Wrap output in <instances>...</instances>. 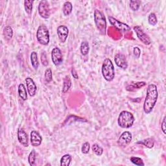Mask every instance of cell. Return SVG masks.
Wrapping results in <instances>:
<instances>
[{
  "instance_id": "d4e9b609",
  "label": "cell",
  "mask_w": 166,
  "mask_h": 166,
  "mask_svg": "<svg viewBox=\"0 0 166 166\" xmlns=\"http://www.w3.org/2000/svg\"><path fill=\"white\" fill-rule=\"evenodd\" d=\"M33 3H34V1H33V0H25V1L24 2L25 10L28 14H30L32 13Z\"/></svg>"
},
{
  "instance_id": "30bf717a",
  "label": "cell",
  "mask_w": 166,
  "mask_h": 166,
  "mask_svg": "<svg viewBox=\"0 0 166 166\" xmlns=\"http://www.w3.org/2000/svg\"><path fill=\"white\" fill-rule=\"evenodd\" d=\"M51 60L56 66L61 65L63 61L62 54L58 47L53 48L51 51Z\"/></svg>"
},
{
  "instance_id": "83f0119b",
  "label": "cell",
  "mask_w": 166,
  "mask_h": 166,
  "mask_svg": "<svg viewBox=\"0 0 166 166\" xmlns=\"http://www.w3.org/2000/svg\"><path fill=\"white\" fill-rule=\"evenodd\" d=\"M36 152L33 150V151H31V152L30 153L29 157H28V161H29V164L31 166H34L35 165V162H36Z\"/></svg>"
},
{
  "instance_id": "7402d4cb",
  "label": "cell",
  "mask_w": 166,
  "mask_h": 166,
  "mask_svg": "<svg viewBox=\"0 0 166 166\" xmlns=\"http://www.w3.org/2000/svg\"><path fill=\"white\" fill-rule=\"evenodd\" d=\"M72 156L70 154H64L61 159V166H69L71 164Z\"/></svg>"
},
{
  "instance_id": "484cf974",
  "label": "cell",
  "mask_w": 166,
  "mask_h": 166,
  "mask_svg": "<svg viewBox=\"0 0 166 166\" xmlns=\"http://www.w3.org/2000/svg\"><path fill=\"white\" fill-rule=\"evenodd\" d=\"M93 152L98 156H101L103 153V149L99 146L98 144L95 143L92 147Z\"/></svg>"
},
{
  "instance_id": "d6a6232c",
  "label": "cell",
  "mask_w": 166,
  "mask_h": 166,
  "mask_svg": "<svg viewBox=\"0 0 166 166\" xmlns=\"http://www.w3.org/2000/svg\"><path fill=\"white\" fill-rule=\"evenodd\" d=\"M41 61L42 64L44 66H47L48 64H49V63H48L47 57L45 52H43L42 53H41Z\"/></svg>"
},
{
  "instance_id": "7a4b0ae2",
  "label": "cell",
  "mask_w": 166,
  "mask_h": 166,
  "mask_svg": "<svg viewBox=\"0 0 166 166\" xmlns=\"http://www.w3.org/2000/svg\"><path fill=\"white\" fill-rule=\"evenodd\" d=\"M135 121V117L132 113L130 112L124 110L119 115L117 124L123 128H129L133 125Z\"/></svg>"
},
{
  "instance_id": "ba28073f",
  "label": "cell",
  "mask_w": 166,
  "mask_h": 166,
  "mask_svg": "<svg viewBox=\"0 0 166 166\" xmlns=\"http://www.w3.org/2000/svg\"><path fill=\"white\" fill-rule=\"evenodd\" d=\"M134 31H135V33L139 39L143 44L145 45H150L151 43V40L149 38V36L143 32L142 29L140 26H135L134 27Z\"/></svg>"
},
{
  "instance_id": "ac0fdd59",
  "label": "cell",
  "mask_w": 166,
  "mask_h": 166,
  "mask_svg": "<svg viewBox=\"0 0 166 166\" xmlns=\"http://www.w3.org/2000/svg\"><path fill=\"white\" fill-rule=\"evenodd\" d=\"M31 62L32 66L35 69H37L39 67V62L38 58V55L35 51H33L31 53Z\"/></svg>"
},
{
  "instance_id": "d6986e66",
  "label": "cell",
  "mask_w": 166,
  "mask_h": 166,
  "mask_svg": "<svg viewBox=\"0 0 166 166\" xmlns=\"http://www.w3.org/2000/svg\"><path fill=\"white\" fill-rule=\"evenodd\" d=\"M72 86V81L69 76H66L64 79L63 82V87H62V93L65 94L66 93L69 89Z\"/></svg>"
},
{
  "instance_id": "3957f363",
  "label": "cell",
  "mask_w": 166,
  "mask_h": 166,
  "mask_svg": "<svg viewBox=\"0 0 166 166\" xmlns=\"http://www.w3.org/2000/svg\"><path fill=\"white\" fill-rule=\"evenodd\" d=\"M102 75L106 81H113L115 77V69L114 64L109 58L105 59L102 65Z\"/></svg>"
},
{
  "instance_id": "9c48e42d",
  "label": "cell",
  "mask_w": 166,
  "mask_h": 166,
  "mask_svg": "<svg viewBox=\"0 0 166 166\" xmlns=\"http://www.w3.org/2000/svg\"><path fill=\"white\" fill-rule=\"evenodd\" d=\"M132 139V134L128 131H125L121 134V135L118 139L117 144L122 147H127L129 144Z\"/></svg>"
},
{
  "instance_id": "f546056e",
  "label": "cell",
  "mask_w": 166,
  "mask_h": 166,
  "mask_svg": "<svg viewBox=\"0 0 166 166\" xmlns=\"http://www.w3.org/2000/svg\"><path fill=\"white\" fill-rule=\"evenodd\" d=\"M148 22L150 25H151L153 26L156 25L158 22L156 14H155L154 13L150 14L148 17Z\"/></svg>"
},
{
  "instance_id": "4fadbf2b",
  "label": "cell",
  "mask_w": 166,
  "mask_h": 166,
  "mask_svg": "<svg viewBox=\"0 0 166 166\" xmlns=\"http://www.w3.org/2000/svg\"><path fill=\"white\" fill-rule=\"evenodd\" d=\"M25 83L27 85V88H28V94L31 97H34L36 94L37 87L34 81L30 77H28L25 79Z\"/></svg>"
},
{
  "instance_id": "ffe728a7",
  "label": "cell",
  "mask_w": 166,
  "mask_h": 166,
  "mask_svg": "<svg viewBox=\"0 0 166 166\" xmlns=\"http://www.w3.org/2000/svg\"><path fill=\"white\" fill-rule=\"evenodd\" d=\"M73 9V5L71 2H66L63 5V13L64 16H68L72 12Z\"/></svg>"
},
{
  "instance_id": "52a82bcc",
  "label": "cell",
  "mask_w": 166,
  "mask_h": 166,
  "mask_svg": "<svg viewBox=\"0 0 166 166\" xmlns=\"http://www.w3.org/2000/svg\"><path fill=\"white\" fill-rule=\"evenodd\" d=\"M109 20L112 25H113L117 30H119L123 33H127L131 31V28L127 24L121 22L112 17H109Z\"/></svg>"
},
{
  "instance_id": "7c38bea8",
  "label": "cell",
  "mask_w": 166,
  "mask_h": 166,
  "mask_svg": "<svg viewBox=\"0 0 166 166\" xmlns=\"http://www.w3.org/2000/svg\"><path fill=\"white\" fill-rule=\"evenodd\" d=\"M69 30L65 25H60L57 28V35L61 42L64 43L68 39Z\"/></svg>"
},
{
  "instance_id": "6da1fadb",
  "label": "cell",
  "mask_w": 166,
  "mask_h": 166,
  "mask_svg": "<svg viewBox=\"0 0 166 166\" xmlns=\"http://www.w3.org/2000/svg\"><path fill=\"white\" fill-rule=\"evenodd\" d=\"M158 98L157 87L154 84H151L147 88V95L143 104V111L146 114H149L153 111Z\"/></svg>"
},
{
  "instance_id": "4316f807",
  "label": "cell",
  "mask_w": 166,
  "mask_h": 166,
  "mask_svg": "<svg viewBox=\"0 0 166 166\" xmlns=\"http://www.w3.org/2000/svg\"><path fill=\"white\" fill-rule=\"evenodd\" d=\"M141 2L138 0H132L130 2V7L133 10V11H137L140 7Z\"/></svg>"
},
{
  "instance_id": "5bb4252c",
  "label": "cell",
  "mask_w": 166,
  "mask_h": 166,
  "mask_svg": "<svg viewBox=\"0 0 166 166\" xmlns=\"http://www.w3.org/2000/svg\"><path fill=\"white\" fill-rule=\"evenodd\" d=\"M18 139L19 142L24 147L29 146V138L22 128H20L18 131Z\"/></svg>"
},
{
  "instance_id": "5b68a950",
  "label": "cell",
  "mask_w": 166,
  "mask_h": 166,
  "mask_svg": "<svg viewBox=\"0 0 166 166\" xmlns=\"http://www.w3.org/2000/svg\"><path fill=\"white\" fill-rule=\"evenodd\" d=\"M36 39L39 44L43 46L48 45L50 42L49 30L44 25H40L37 29Z\"/></svg>"
},
{
  "instance_id": "d590c367",
  "label": "cell",
  "mask_w": 166,
  "mask_h": 166,
  "mask_svg": "<svg viewBox=\"0 0 166 166\" xmlns=\"http://www.w3.org/2000/svg\"><path fill=\"white\" fill-rule=\"evenodd\" d=\"M72 74L73 77L75 78V79H79V76H78V73H77V72L76 71V69H75L74 68H72Z\"/></svg>"
},
{
  "instance_id": "836d02e7",
  "label": "cell",
  "mask_w": 166,
  "mask_h": 166,
  "mask_svg": "<svg viewBox=\"0 0 166 166\" xmlns=\"http://www.w3.org/2000/svg\"><path fill=\"white\" fill-rule=\"evenodd\" d=\"M133 53H134V55H135V57L136 58H138L139 57H140L141 50H140V48L139 47H134V49H133Z\"/></svg>"
},
{
  "instance_id": "1f68e13d",
  "label": "cell",
  "mask_w": 166,
  "mask_h": 166,
  "mask_svg": "<svg viewBox=\"0 0 166 166\" xmlns=\"http://www.w3.org/2000/svg\"><path fill=\"white\" fill-rule=\"evenodd\" d=\"M90 143L88 142H85L82 146V149H81L82 153L85 154H88L90 151Z\"/></svg>"
},
{
  "instance_id": "4dcf8cb0",
  "label": "cell",
  "mask_w": 166,
  "mask_h": 166,
  "mask_svg": "<svg viewBox=\"0 0 166 166\" xmlns=\"http://www.w3.org/2000/svg\"><path fill=\"white\" fill-rule=\"evenodd\" d=\"M44 77H45V80L47 83H50V82H51L52 81L53 75H52L51 69L50 68L47 69L45 71Z\"/></svg>"
},
{
  "instance_id": "44dd1931",
  "label": "cell",
  "mask_w": 166,
  "mask_h": 166,
  "mask_svg": "<svg viewBox=\"0 0 166 166\" xmlns=\"http://www.w3.org/2000/svg\"><path fill=\"white\" fill-rule=\"evenodd\" d=\"M138 144H142V145L147 147L149 149H152L154 146V140L153 138H147L146 140H143L140 142H138Z\"/></svg>"
},
{
  "instance_id": "cb8c5ba5",
  "label": "cell",
  "mask_w": 166,
  "mask_h": 166,
  "mask_svg": "<svg viewBox=\"0 0 166 166\" xmlns=\"http://www.w3.org/2000/svg\"><path fill=\"white\" fill-rule=\"evenodd\" d=\"M90 50V47L88 42L87 41H84L81 43V53L83 56H86L88 54Z\"/></svg>"
},
{
  "instance_id": "277c9868",
  "label": "cell",
  "mask_w": 166,
  "mask_h": 166,
  "mask_svg": "<svg viewBox=\"0 0 166 166\" xmlns=\"http://www.w3.org/2000/svg\"><path fill=\"white\" fill-rule=\"evenodd\" d=\"M94 21L96 28L99 31V33L103 35H106V21L105 15L100 10L95 9L94 11Z\"/></svg>"
},
{
  "instance_id": "603a6c76",
  "label": "cell",
  "mask_w": 166,
  "mask_h": 166,
  "mask_svg": "<svg viewBox=\"0 0 166 166\" xmlns=\"http://www.w3.org/2000/svg\"><path fill=\"white\" fill-rule=\"evenodd\" d=\"M3 35L6 40H10L13 36V31L11 27L6 26L3 29Z\"/></svg>"
},
{
  "instance_id": "9a60e30c",
  "label": "cell",
  "mask_w": 166,
  "mask_h": 166,
  "mask_svg": "<svg viewBox=\"0 0 166 166\" xmlns=\"http://www.w3.org/2000/svg\"><path fill=\"white\" fill-rule=\"evenodd\" d=\"M42 141V138L40 134L36 131H33L31 132V143L33 147H39Z\"/></svg>"
},
{
  "instance_id": "f1b7e54d",
  "label": "cell",
  "mask_w": 166,
  "mask_h": 166,
  "mask_svg": "<svg viewBox=\"0 0 166 166\" xmlns=\"http://www.w3.org/2000/svg\"><path fill=\"white\" fill-rule=\"evenodd\" d=\"M131 161L132 164H134L136 165H138V166H143L145 165L144 164L143 160L139 157H132L131 158Z\"/></svg>"
},
{
  "instance_id": "8fae6325",
  "label": "cell",
  "mask_w": 166,
  "mask_h": 166,
  "mask_svg": "<svg viewBox=\"0 0 166 166\" xmlns=\"http://www.w3.org/2000/svg\"><path fill=\"white\" fill-rule=\"evenodd\" d=\"M114 61L116 65L123 69H126L128 67L126 57L122 53H117L114 57Z\"/></svg>"
},
{
  "instance_id": "8992f818",
  "label": "cell",
  "mask_w": 166,
  "mask_h": 166,
  "mask_svg": "<svg viewBox=\"0 0 166 166\" xmlns=\"http://www.w3.org/2000/svg\"><path fill=\"white\" fill-rule=\"evenodd\" d=\"M39 13L40 17L44 19H48L50 17V5L46 0L40 2L39 5Z\"/></svg>"
},
{
  "instance_id": "e0dca14e",
  "label": "cell",
  "mask_w": 166,
  "mask_h": 166,
  "mask_svg": "<svg viewBox=\"0 0 166 166\" xmlns=\"http://www.w3.org/2000/svg\"><path fill=\"white\" fill-rule=\"evenodd\" d=\"M18 95L19 97L23 101H26L28 99V94H27L26 88L24 84L21 83L18 86Z\"/></svg>"
},
{
  "instance_id": "e575fe53",
  "label": "cell",
  "mask_w": 166,
  "mask_h": 166,
  "mask_svg": "<svg viewBox=\"0 0 166 166\" xmlns=\"http://www.w3.org/2000/svg\"><path fill=\"white\" fill-rule=\"evenodd\" d=\"M161 128H162V131L163 133L164 134V135H165L166 134V132H165V117H164V119H163L162 125H161Z\"/></svg>"
},
{
  "instance_id": "2e32d148",
  "label": "cell",
  "mask_w": 166,
  "mask_h": 166,
  "mask_svg": "<svg viewBox=\"0 0 166 166\" xmlns=\"http://www.w3.org/2000/svg\"><path fill=\"white\" fill-rule=\"evenodd\" d=\"M146 85V82H137V83H130L126 87V90L128 91V92H133V91H135V90L142 88Z\"/></svg>"
}]
</instances>
